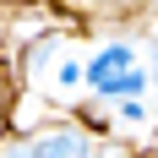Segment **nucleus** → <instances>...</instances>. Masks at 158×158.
Instances as JSON below:
<instances>
[{
    "instance_id": "nucleus-7",
    "label": "nucleus",
    "mask_w": 158,
    "mask_h": 158,
    "mask_svg": "<svg viewBox=\"0 0 158 158\" xmlns=\"http://www.w3.org/2000/svg\"><path fill=\"white\" fill-rule=\"evenodd\" d=\"M16 93H22V82H16V71L6 60H0V114H11V104H16Z\"/></svg>"
},
{
    "instance_id": "nucleus-6",
    "label": "nucleus",
    "mask_w": 158,
    "mask_h": 158,
    "mask_svg": "<svg viewBox=\"0 0 158 158\" xmlns=\"http://www.w3.org/2000/svg\"><path fill=\"white\" fill-rule=\"evenodd\" d=\"M114 120L120 126H142V120H153V109H147V98H131V104H114Z\"/></svg>"
},
{
    "instance_id": "nucleus-2",
    "label": "nucleus",
    "mask_w": 158,
    "mask_h": 158,
    "mask_svg": "<svg viewBox=\"0 0 158 158\" xmlns=\"http://www.w3.org/2000/svg\"><path fill=\"white\" fill-rule=\"evenodd\" d=\"M131 65H142V49H136V38H104V44L82 60V87L87 93H104L120 71H131Z\"/></svg>"
},
{
    "instance_id": "nucleus-10",
    "label": "nucleus",
    "mask_w": 158,
    "mask_h": 158,
    "mask_svg": "<svg viewBox=\"0 0 158 158\" xmlns=\"http://www.w3.org/2000/svg\"><path fill=\"white\" fill-rule=\"evenodd\" d=\"M11 142V114H0V147Z\"/></svg>"
},
{
    "instance_id": "nucleus-5",
    "label": "nucleus",
    "mask_w": 158,
    "mask_h": 158,
    "mask_svg": "<svg viewBox=\"0 0 158 158\" xmlns=\"http://www.w3.org/2000/svg\"><path fill=\"white\" fill-rule=\"evenodd\" d=\"M136 49H142V65H147V87H153V98H158V38L142 33V44H136Z\"/></svg>"
},
{
    "instance_id": "nucleus-11",
    "label": "nucleus",
    "mask_w": 158,
    "mask_h": 158,
    "mask_svg": "<svg viewBox=\"0 0 158 158\" xmlns=\"http://www.w3.org/2000/svg\"><path fill=\"white\" fill-rule=\"evenodd\" d=\"M153 38H158V27H153Z\"/></svg>"
},
{
    "instance_id": "nucleus-9",
    "label": "nucleus",
    "mask_w": 158,
    "mask_h": 158,
    "mask_svg": "<svg viewBox=\"0 0 158 158\" xmlns=\"http://www.w3.org/2000/svg\"><path fill=\"white\" fill-rule=\"evenodd\" d=\"M147 158H158V114H153V126H147Z\"/></svg>"
},
{
    "instance_id": "nucleus-3",
    "label": "nucleus",
    "mask_w": 158,
    "mask_h": 158,
    "mask_svg": "<svg viewBox=\"0 0 158 158\" xmlns=\"http://www.w3.org/2000/svg\"><path fill=\"white\" fill-rule=\"evenodd\" d=\"M60 49H65V27H38V33H22V44H16V82H33V77H44L49 65L60 60Z\"/></svg>"
},
{
    "instance_id": "nucleus-4",
    "label": "nucleus",
    "mask_w": 158,
    "mask_h": 158,
    "mask_svg": "<svg viewBox=\"0 0 158 158\" xmlns=\"http://www.w3.org/2000/svg\"><path fill=\"white\" fill-rule=\"evenodd\" d=\"M55 87H60V93H77L82 87V60L77 55H60V60H55Z\"/></svg>"
},
{
    "instance_id": "nucleus-8",
    "label": "nucleus",
    "mask_w": 158,
    "mask_h": 158,
    "mask_svg": "<svg viewBox=\"0 0 158 158\" xmlns=\"http://www.w3.org/2000/svg\"><path fill=\"white\" fill-rule=\"evenodd\" d=\"M0 158H33V147H27V136H16V131H11V142L0 147Z\"/></svg>"
},
{
    "instance_id": "nucleus-1",
    "label": "nucleus",
    "mask_w": 158,
    "mask_h": 158,
    "mask_svg": "<svg viewBox=\"0 0 158 158\" xmlns=\"http://www.w3.org/2000/svg\"><path fill=\"white\" fill-rule=\"evenodd\" d=\"M27 147H33V158H104V142H98L93 131H82L71 114L33 126L27 131Z\"/></svg>"
}]
</instances>
